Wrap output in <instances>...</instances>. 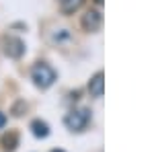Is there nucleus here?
<instances>
[{
    "label": "nucleus",
    "instance_id": "1",
    "mask_svg": "<svg viewBox=\"0 0 154 152\" xmlns=\"http://www.w3.org/2000/svg\"><path fill=\"white\" fill-rule=\"evenodd\" d=\"M31 78L35 82V86L39 88H49L54 82H56V70L45 64V62H39L33 66V70H31Z\"/></svg>",
    "mask_w": 154,
    "mask_h": 152
},
{
    "label": "nucleus",
    "instance_id": "2",
    "mask_svg": "<svg viewBox=\"0 0 154 152\" xmlns=\"http://www.w3.org/2000/svg\"><path fill=\"white\" fill-rule=\"evenodd\" d=\"M91 121V109L80 107V109H72L68 115L64 117V123L70 132H84Z\"/></svg>",
    "mask_w": 154,
    "mask_h": 152
},
{
    "label": "nucleus",
    "instance_id": "3",
    "mask_svg": "<svg viewBox=\"0 0 154 152\" xmlns=\"http://www.w3.org/2000/svg\"><path fill=\"white\" fill-rule=\"evenodd\" d=\"M80 25H82V29L86 33H97L103 27V14H101V11H97V8L86 11L82 14V19H80Z\"/></svg>",
    "mask_w": 154,
    "mask_h": 152
},
{
    "label": "nucleus",
    "instance_id": "4",
    "mask_svg": "<svg viewBox=\"0 0 154 152\" xmlns=\"http://www.w3.org/2000/svg\"><path fill=\"white\" fill-rule=\"evenodd\" d=\"M2 47H4V54L8 58H21L25 54V43L19 39V37H12V35H4L2 39Z\"/></svg>",
    "mask_w": 154,
    "mask_h": 152
},
{
    "label": "nucleus",
    "instance_id": "5",
    "mask_svg": "<svg viewBox=\"0 0 154 152\" xmlns=\"http://www.w3.org/2000/svg\"><path fill=\"white\" fill-rule=\"evenodd\" d=\"M103 88H105V74L103 72H97L95 76L88 80V93L95 99H101L103 97Z\"/></svg>",
    "mask_w": 154,
    "mask_h": 152
},
{
    "label": "nucleus",
    "instance_id": "6",
    "mask_svg": "<svg viewBox=\"0 0 154 152\" xmlns=\"http://www.w3.org/2000/svg\"><path fill=\"white\" fill-rule=\"evenodd\" d=\"M31 132L35 138H48L49 136V126L43 119H33L31 121Z\"/></svg>",
    "mask_w": 154,
    "mask_h": 152
},
{
    "label": "nucleus",
    "instance_id": "7",
    "mask_svg": "<svg viewBox=\"0 0 154 152\" xmlns=\"http://www.w3.org/2000/svg\"><path fill=\"white\" fill-rule=\"evenodd\" d=\"M0 144H2L4 150H14V148L19 146V134H17V132H8V134H4L2 140H0Z\"/></svg>",
    "mask_w": 154,
    "mask_h": 152
},
{
    "label": "nucleus",
    "instance_id": "8",
    "mask_svg": "<svg viewBox=\"0 0 154 152\" xmlns=\"http://www.w3.org/2000/svg\"><path fill=\"white\" fill-rule=\"evenodd\" d=\"M82 2H84V0H60V8H62V12L70 14V12L78 11Z\"/></svg>",
    "mask_w": 154,
    "mask_h": 152
},
{
    "label": "nucleus",
    "instance_id": "9",
    "mask_svg": "<svg viewBox=\"0 0 154 152\" xmlns=\"http://www.w3.org/2000/svg\"><path fill=\"white\" fill-rule=\"evenodd\" d=\"M25 111H27V103H25V101H17V105L12 107V115H14V117H21Z\"/></svg>",
    "mask_w": 154,
    "mask_h": 152
},
{
    "label": "nucleus",
    "instance_id": "10",
    "mask_svg": "<svg viewBox=\"0 0 154 152\" xmlns=\"http://www.w3.org/2000/svg\"><path fill=\"white\" fill-rule=\"evenodd\" d=\"M4 123H6V115L0 111V128H4Z\"/></svg>",
    "mask_w": 154,
    "mask_h": 152
},
{
    "label": "nucleus",
    "instance_id": "11",
    "mask_svg": "<svg viewBox=\"0 0 154 152\" xmlns=\"http://www.w3.org/2000/svg\"><path fill=\"white\" fill-rule=\"evenodd\" d=\"M49 152H64V150H60V148H56V150H49Z\"/></svg>",
    "mask_w": 154,
    "mask_h": 152
},
{
    "label": "nucleus",
    "instance_id": "12",
    "mask_svg": "<svg viewBox=\"0 0 154 152\" xmlns=\"http://www.w3.org/2000/svg\"><path fill=\"white\" fill-rule=\"evenodd\" d=\"M95 2H97V4H103V0H95Z\"/></svg>",
    "mask_w": 154,
    "mask_h": 152
}]
</instances>
